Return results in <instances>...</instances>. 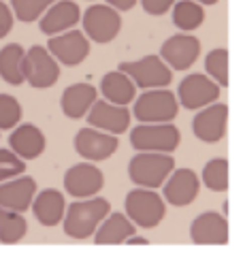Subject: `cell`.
<instances>
[{"label":"cell","mask_w":243,"mask_h":258,"mask_svg":"<svg viewBox=\"0 0 243 258\" xmlns=\"http://www.w3.org/2000/svg\"><path fill=\"white\" fill-rule=\"evenodd\" d=\"M24 47L17 43H9L0 49V77L9 86H22L24 73H22V60H24Z\"/></svg>","instance_id":"obj_26"},{"label":"cell","mask_w":243,"mask_h":258,"mask_svg":"<svg viewBox=\"0 0 243 258\" xmlns=\"http://www.w3.org/2000/svg\"><path fill=\"white\" fill-rule=\"evenodd\" d=\"M22 73L24 84H30L36 90H47L60 79V64L45 47L32 45L28 51H24Z\"/></svg>","instance_id":"obj_6"},{"label":"cell","mask_w":243,"mask_h":258,"mask_svg":"<svg viewBox=\"0 0 243 258\" xmlns=\"http://www.w3.org/2000/svg\"><path fill=\"white\" fill-rule=\"evenodd\" d=\"M111 211V203L107 199H77L71 203L69 209H64L62 226L67 237L73 239H88L94 235V230L102 222V218Z\"/></svg>","instance_id":"obj_1"},{"label":"cell","mask_w":243,"mask_h":258,"mask_svg":"<svg viewBox=\"0 0 243 258\" xmlns=\"http://www.w3.org/2000/svg\"><path fill=\"white\" fill-rule=\"evenodd\" d=\"M220 98V86L211 77L203 73H192L184 77L179 88H177V100L186 109H203Z\"/></svg>","instance_id":"obj_9"},{"label":"cell","mask_w":243,"mask_h":258,"mask_svg":"<svg viewBox=\"0 0 243 258\" xmlns=\"http://www.w3.org/2000/svg\"><path fill=\"white\" fill-rule=\"evenodd\" d=\"M201 56V41L194 34H173L169 36L162 47H160V58L171 71H186L199 60Z\"/></svg>","instance_id":"obj_13"},{"label":"cell","mask_w":243,"mask_h":258,"mask_svg":"<svg viewBox=\"0 0 243 258\" xmlns=\"http://www.w3.org/2000/svg\"><path fill=\"white\" fill-rule=\"evenodd\" d=\"M181 143V133L173 122L162 124H141L130 133V145L137 152H175Z\"/></svg>","instance_id":"obj_5"},{"label":"cell","mask_w":243,"mask_h":258,"mask_svg":"<svg viewBox=\"0 0 243 258\" xmlns=\"http://www.w3.org/2000/svg\"><path fill=\"white\" fill-rule=\"evenodd\" d=\"M135 117L141 124H162L173 122L179 113V100L166 88H152L135 98Z\"/></svg>","instance_id":"obj_4"},{"label":"cell","mask_w":243,"mask_h":258,"mask_svg":"<svg viewBox=\"0 0 243 258\" xmlns=\"http://www.w3.org/2000/svg\"><path fill=\"white\" fill-rule=\"evenodd\" d=\"M83 117L88 119V126H94L98 131H105L111 135H122L124 131H128L133 115H130L126 105H113L109 100L96 98Z\"/></svg>","instance_id":"obj_14"},{"label":"cell","mask_w":243,"mask_h":258,"mask_svg":"<svg viewBox=\"0 0 243 258\" xmlns=\"http://www.w3.org/2000/svg\"><path fill=\"white\" fill-rule=\"evenodd\" d=\"M55 0H11V11L20 22L32 24L47 11V7Z\"/></svg>","instance_id":"obj_30"},{"label":"cell","mask_w":243,"mask_h":258,"mask_svg":"<svg viewBox=\"0 0 243 258\" xmlns=\"http://www.w3.org/2000/svg\"><path fill=\"white\" fill-rule=\"evenodd\" d=\"M124 243H128V245H147L149 241H147L145 237H135V235H130Z\"/></svg>","instance_id":"obj_36"},{"label":"cell","mask_w":243,"mask_h":258,"mask_svg":"<svg viewBox=\"0 0 243 258\" xmlns=\"http://www.w3.org/2000/svg\"><path fill=\"white\" fill-rule=\"evenodd\" d=\"M228 107L222 103H211L203 107L192 119V133L203 143H218L226 135Z\"/></svg>","instance_id":"obj_16"},{"label":"cell","mask_w":243,"mask_h":258,"mask_svg":"<svg viewBox=\"0 0 243 258\" xmlns=\"http://www.w3.org/2000/svg\"><path fill=\"white\" fill-rule=\"evenodd\" d=\"M175 169L171 154L164 152H139L128 162V177L139 188H158L162 186L169 173Z\"/></svg>","instance_id":"obj_2"},{"label":"cell","mask_w":243,"mask_h":258,"mask_svg":"<svg viewBox=\"0 0 243 258\" xmlns=\"http://www.w3.org/2000/svg\"><path fill=\"white\" fill-rule=\"evenodd\" d=\"M205 73L220 88H228V49L216 47L205 58Z\"/></svg>","instance_id":"obj_28"},{"label":"cell","mask_w":243,"mask_h":258,"mask_svg":"<svg viewBox=\"0 0 243 258\" xmlns=\"http://www.w3.org/2000/svg\"><path fill=\"white\" fill-rule=\"evenodd\" d=\"M22 122V105L11 94H0V131H13Z\"/></svg>","instance_id":"obj_31"},{"label":"cell","mask_w":243,"mask_h":258,"mask_svg":"<svg viewBox=\"0 0 243 258\" xmlns=\"http://www.w3.org/2000/svg\"><path fill=\"white\" fill-rule=\"evenodd\" d=\"M81 20V9L73 0H55L47 7V11L41 17V32L53 36L75 28V24Z\"/></svg>","instance_id":"obj_19"},{"label":"cell","mask_w":243,"mask_h":258,"mask_svg":"<svg viewBox=\"0 0 243 258\" xmlns=\"http://www.w3.org/2000/svg\"><path fill=\"white\" fill-rule=\"evenodd\" d=\"M175 0H141V7L147 15H154V17H160L164 13L171 11Z\"/></svg>","instance_id":"obj_33"},{"label":"cell","mask_w":243,"mask_h":258,"mask_svg":"<svg viewBox=\"0 0 243 258\" xmlns=\"http://www.w3.org/2000/svg\"><path fill=\"white\" fill-rule=\"evenodd\" d=\"M126 216L137 228H156L166 216V203L154 188H135L126 195Z\"/></svg>","instance_id":"obj_3"},{"label":"cell","mask_w":243,"mask_h":258,"mask_svg":"<svg viewBox=\"0 0 243 258\" xmlns=\"http://www.w3.org/2000/svg\"><path fill=\"white\" fill-rule=\"evenodd\" d=\"M122 30V15L109 5H92L83 13V34L98 45L111 43Z\"/></svg>","instance_id":"obj_8"},{"label":"cell","mask_w":243,"mask_h":258,"mask_svg":"<svg viewBox=\"0 0 243 258\" xmlns=\"http://www.w3.org/2000/svg\"><path fill=\"white\" fill-rule=\"evenodd\" d=\"M98 98V90L90 84H73L62 92L60 107L69 119H81L88 113L92 103Z\"/></svg>","instance_id":"obj_23"},{"label":"cell","mask_w":243,"mask_h":258,"mask_svg":"<svg viewBox=\"0 0 243 258\" xmlns=\"http://www.w3.org/2000/svg\"><path fill=\"white\" fill-rule=\"evenodd\" d=\"M105 186V175L94 162H79L64 173V190L73 199H90L96 197Z\"/></svg>","instance_id":"obj_12"},{"label":"cell","mask_w":243,"mask_h":258,"mask_svg":"<svg viewBox=\"0 0 243 258\" xmlns=\"http://www.w3.org/2000/svg\"><path fill=\"white\" fill-rule=\"evenodd\" d=\"M47 51L62 67H79L90 56V39L83 32H60L49 36Z\"/></svg>","instance_id":"obj_11"},{"label":"cell","mask_w":243,"mask_h":258,"mask_svg":"<svg viewBox=\"0 0 243 258\" xmlns=\"http://www.w3.org/2000/svg\"><path fill=\"white\" fill-rule=\"evenodd\" d=\"M190 239L196 245H226L228 243V222L218 211H205L196 216L190 226Z\"/></svg>","instance_id":"obj_17"},{"label":"cell","mask_w":243,"mask_h":258,"mask_svg":"<svg viewBox=\"0 0 243 258\" xmlns=\"http://www.w3.org/2000/svg\"><path fill=\"white\" fill-rule=\"evenodd\" d=\"M100 92H102V96H105V100H109V103H113V105H128L137 98V86L133 84V79L122 71L107 73L100 81Z\"/></svg>","instance_id":"obj_24"},{"label":"cell","mask_w":243,"mask_h":258,"mask_svg":"<svg viewBox=\"0 0 243 258\" xmlns=\"http://www.w3.org/2000/svg\"><path fill=\"white\" fill-rule=\"evenodd\" d=\"M117 71L126 73L133 79V84L141 90L166 88L173 79V71L166 67L160 56H143L135 62H119Z\"/></svg>","instance_id":"obj_7"},{"label":"cell","mask_w":243,"mask_h":258,"mask_svg":"<svg viewBox=\"0 0 243 258\" xmlns=\"http://www.w3.org/2000/svg\"><path fill=\"white\" fill-rule=\"evenodd\" d=\"M203 183L211 192H226L228 190V160L213 158L203 169Z\"/></svg>","instance_id":"obj_29"},{"label":"cell","mask_w":243,"mask_h":258,"mask_svg":"<svg viewBox=\"0 0 243 258\" xmlns=\"http://www.w3.org/2000/svg\"><path fill=\"white\" fill-rule=\"evenodd\" d=\"M13 20H15V15L11 11V7L0 0V39H5L13 30Z\"/></svg>","instance_id":"obj_34"},{"label":"cell","mask_w":243,"mask_h":258,"mask_svg":"<svg viewBox=\"0 0 243 258\" xmlns=\"http://www.w3.org/2000/svg\"><path fill=\"white\" fill-rule=\"evenodd\" d=\"M137 233V226L122 211H109L94 230L96 245H122L130 235Z\"/></svg>","instance_id":"obj_22"},{"label":"cell","mask_w":243,"mask_h":258,"mask_svg":"<svg viewBox=\"0 0 243 258\" xmlns=\"http://www.w3.org/2000/svg\"><path fill=\"white\" fill-rule=\"evenodd\" d=\"M9 147L22 160H34L45 152L47 139L41 128H36L34 124H17L9 135Z\"/></svg>","instance_id":"obj_20"},{"label":"cell","mask_w":243,"mask_h":258,"mask_svg":"<svg viewBox=\"0 0 243 258\" xmlns=\"http://www.w3.org/2000/svg\"><path fill=\"white\" fill-rule=\"evenodd\" d=\"M36 195V181L28 175H17L7 181H0V207L11 211H24L30 209V203Z\"/></svg>","instance_id":"obj_18"},{"label":"cell","mask_w":243,"mask_h":258,"mask_svg":"<svg viewBox=\"0 0 243 258\" xmlns=\"http://www.w3.org/2000/svg\"><path fill=\"white\" fill-rule=\"evenodd\" d=\"M194 3H199V5H203V7H211V5H216L218 0H194Z\"/></svg>","instance_id":"obj_37"},{"label":"cell","mask_w":243,"mask_h":258,"mask_svg":"<svg viewBox=\"0 0 243 258\" xmlns=\"http://www.w3.org/2000/svg\"><path fill=\"white\" fill-rule=\"evenodd\" d=\"M30 207H32L34 218L39 220V224L51 228V226L62 222L64 209H67V201H64V195L60 190L45 188V190L34 195Z\"/></svg>","instance_id":"obj_21"},{"label":"cell","mask_w":243,"mask_h":258,"mask_svg":"<svg viewBox=\"0 0 243 258\" xmlns=\"http://www.w3.org/2000/svg\"><path fill=\"white\" fill-rule=\"evenodd\" d=\"M26 171V160H22L11 150H0V181L17 177Z\"/></svg>","instance_id":"obj_32"},{"label":"cell","mask_w":243,"mask_h":258,"mask_svg":"<svg viewBox=\"0 0 243 258\" xmlns=\"http://www.w3.org/2000/svg\"><path fill=\"white\" fill-rule=\"evenodd\" d=\"M109 7H113L115 11H130L137 7V0H107Z\"/></svg>","instance_id":"obj_35"},{"label":"cell","mask_w":243,"mask_h":258,"mask_svg":"<svg viewBox=\"0 0 243 258\" xmlns=\"http://www.w3.org/2000/svg\"><path fill=\"white\" fill-rule=\"evenodd\" d=\"M26 233H28V222L24 214L0 207V243L15 245L26 237Z\"/></svg>","instance_id":"obj_27"},{"label":"cell","mask_w":243,"mask_h":258,"mask_svg":"<svg viewBox=\"0 0 243 258\" xmlns=\"http://www.w3.org/2000/svg\"><path fill=\"white\" fill-rule=\"evenodd\" d=\"M171 20L173 26L181 32H192L201 28L205 22V9L203 5L194 3V0H175L171 7Z\"/></svg>","instance_id":"obj_25"},{"label":"cell","mask_w":243,"mask_h":258,"mask_svg":"<svg viewBox=\"0 0 243 258\" xmlns=\"http://www.w3.org/2000/svg\"><path fill=\"white\" fill-rule=\"evenodd\" d=\"M117 145H119V141L115 135L98 131L94 126L81 128L77 137H75V150L88 162H102V160L111 158V156L117 152Z\"/></svg>","instance_id":"obj_10"},{"label":"cell","mask_w":243,"mask_h":258,"mask_svg":"<svg viewBox=\"0 0 243 258\" xmlns=\"http://www.w3.org/2000/svg\"><path fill=\"white\" fill-rule=\"evenodd\" d=\"M201 179L192 169H173L162 183V199L173 207H186L199 197Z\"/></svg>","instance_id":"obj_15"}]
</instances>
